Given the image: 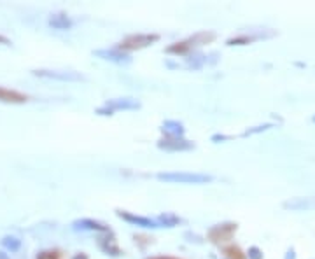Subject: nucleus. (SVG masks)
<instances>
[{
  "mask_svg": "<svg viewBox=\"0 0 315 259\" xmlns=\"http://www.w3.org/2000/svg\"><path fill=\"white\" fill-rule=\"evenodd\" d=\"M158 181L173 182V184H207L212 181L210 175L205 174H188V172H170V174H158Z\"/></svg>",
  "mask_w": 315,
  "mask_h": 259,
  "instance_id": "f257e3e1",
  "label": "nucleus"
},
{
  "mask_svg": "<svg viewBox=\"0 0 315 259\" xmlns=\"http://www.w3.org/2000/svg\"><path fill=\"white\" fill-rule=\"evenodd\" d=\"M159 40V35L158 34H135V35H128L119 42V49L121 51H135V49H142V47H147L151 44L158 42Z\"/></svg>",
  "mask_w": 315,
  "mask_h": 259,
  "instance_id": "f03ea898",
  "label": "nucleus"
},
{
  "mask_svg": "<svg viewBox=\"0 0 315 259\" xmlns=\"http://www.w3.org/2000/svg\"><path fill=\"white\" fill-rule=\"evenodd\" d=\"M140 104L133 98H116V100H109L104 107H100L96 112L102 116H112L116 111H131V109H139Z\"/></svg>",
  "mask_w": 315,
  "mask_h": 259,
  "instance_id": "7ed1b4c3",
  "label": "nucleus"
},
{
  "mask_svg": "<svg viewBox=\"0 0 315 259\" xmlns=\"http://www.w3.org/2000/svg\"><path fill=\"white\" fill-rule=\"evenodd\" d=\"M158 147L166 149V151H189V149H195V144L184 140L182 137H168V139L159 140Z\"/></svg>",
  "mask_w": 315,
  "mask_h": 259,
  "instance_id": "20e7f679",
  "label": "nucleus"
},
{
  "mask_svg": "<svg viewBox=\"0 0 315 259\" xmlns=\"http://www.w3.org/2000/svg\"><path fill=\"white\" fill-rule=\"evenodd\" d=\"M95 54L100 56V58L107 60V62L119 63V65H126V63L131 62L130 54H126L121 49H100V51H95Z\"/></svg>",
  "mask_w": 315,
  "mask_h": 259,
  "instance_id": "39448f33",
  "label": "nucleus"
},
{
  "mask_svg": "<svg viewBox=\"0 0 315 259\" xmlns=\"http://www.w3.org/2000/svg\"><path fill=\"white\" fill-rule=\"evenodd\" d=\"M35 75L47 79H60V81H84L81 74L76 72H56V70H35Z\"/></svg>",
  "mask_w": 315,
  "mask_h": 259,
  "instance_id": "423d86ee",
  "label": "nucleus"
},
{
  "mask_svg": "<svg viewBox=\"0 0 315 259\" xmlns=\"http://www.w3.org/2000/svg\"><path fill=\"white\" fill-rule=\"evenodd\" d=\"M27 100H28L27 95L19 93V91L0 88V102H5V104H25Z\"/></svg>",
  "mask_w": 315,
  "mask_h": 259,
  "instance_id": "0eeeda50",
  "label": "nucleus"
},
{
  "mask_svg": "<svg viewBox=\"0 0 315 259\" xmlns=\"http://www.w3.org/2000/svg\"><path fill=\"white\" fill-rule=\"evenodd\" d=\"M119 214L121 219L128 221L131 224H137V226H142V228H158L156 221L153 219H147V217H140V216H133L130 212H118Z\"/></svg>",
  "mask_w": 315,
  "mask_h": 259,
  "instance_id": "6e6552de",
  "label": "nucleus"
},
{
  "mask_svg": "<svg viewBox=\"0 0 315 259\" xmlns=\"http://www.w3.org/2000/svg\"><path fill=\"white\" fill-rule=\"evenodd\" d=\"M74 229H88V231H107V226L93 219H79L74 222Z\"/></svg>",
  "mask_w": 315,
  "mask_h": 259,
  "instance_id": "1a4fd4ad",
  "label": "nucleus"
},
{
  "mask_svg": "<svg viewBox=\"0 0 315 259\" xmlns=\"http://www.w3.org/2000/svg\"><path fill=\"white\" fill-rule=\"evenodd\" d=\"M49 25L56 30H67L72 27V21L67 14H53L49 18Z\"/></svg>",
  "mask_w": 315,
  "mask_h": 259,
  "instance_id": "9d476101",
  "label": "nucleus"
},
{
  "mask_svg": "<svg viewBox=\"0 0 315 259\" xmlns=\"http://www.w3.org/2000/svg\"><path fill=\"white\" fill-rule=\"evenodd\" d=\"M163 130H165L170 137H182L184 135V126H182L181 123H177V121H165Z\"/></svg>",
  "mask_w": 315,
  "mask_h": 259,
  "instance_id": "9b49d317",
  "label": "nucleus"
},
{
  "mask_svg": "<svg viewBox=\"0 0 315 259\" xmlns=\"http://www.w3.org/2000/svg\"><path fill=\"white\" fill-rule=\"evenodd\" d=\"M179 222H181V219L177 216H173V214H161V216L156 219V224L165 226V228H173V226L179 224Z\"/></svg>",
  "mask_w": 315,
  "mask_h": 259,
  "instance_id": "f8f14e48",
  "label": "nucleus"
},
{
  "mask_svg": "<svg viewBox=\"0 0 315 259\" xmlns=\"http://www.w3.org/2000/svg\"><path fill=\"white\" fill-rule=\"evenodd\" d=\"M191 44L188 42V40H182V42H175L172 44L170 47H166V53H172V54H184L188 53L189 49H191Z\"/></svg>",
  "mask_w": 315,
  "mask_h": 259,
  "instance_id": "ddd939ff",
  "label": "nucleus"
},
{
  "mask_svg": "<svg viewBox=\"0 0 315 259\" xmlns=\"http://www.w3.org/2000/svg\"><path fill=\"white\" fill-rule=\"evenodd\" d=\"M226 256L230 259H245V256L242 254V251H240L238 247H233V245H231V247H226Z\"/></svg>",
  "mask_w": 315,
  "mask_h": 259,
  "instance_id": "4468645a",
  "label": "nucleus"
},
{
  "mask_svg": "<svg viewBox=\"0 0 315 259\" xmlns=\"http://www.w3.org/2000/svg\"><path fill=\"white\" fill-rule=\"evenodd\" d=\"M250 258H254V259H259L261 256H259V251L258 249H250Z\"/></svg>",
  "mask_w": 315,
  "mask_h": 259,
  "instance_id": "2eb2a0df",
  "label": "nucleus"
},
{
  "mask_svg": "<svg viewBox=\"0 0 315 259\" xmlns=\"http://www.w3.org/2000/svg\"><path fill=\"white\" fill-rule=\"evenodd\" d=\"M72 259H88V256H86L84 252H79V254H76Z\"/></svg>",
  "mask_w": 315,
  "mask_h": 259,
  "instance_id": "dca6fc26",
  "label": "nucleus"
},
{
  "mask_svg": "<svg viewBox=\"0 0 315 259\" xmlns=\"http://www.w3.org/2000/svg\"><path fill=\"white\" fill-rule=\"evenodd\" d=\"M0 44H5V46H7V44H11V42H9V39H5V37L0 35Z\"/></svg>",
  "mask_w": 315,
  "mask_h": 259,
  "instance_id": "f3484780",
  "label": "nucleus"
},
{
  "mask_svg": "<svg viewBox=\"0 0 315 259\" xmlns=\"http://www.w3.org/2000/svg\"><path fill=\"white\" fill-rule=\"evenodd\" d=\"M314 121H315V117H314Z\"/></svg>",
  "mask_w": 315,
  "mask_h": 259,
  "instance_id": "a211bd4d",
  "label": "nucleus"
}]
</instances>
